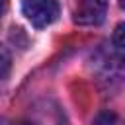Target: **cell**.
<instances>
[{
  "mask_svg": "<svg viewBox=\"0 0 125 125\" xmlns=\"http://www.w3.org/2000/svg\"><path fill=\"white\" fill-rule=\"evenodd\" d=\"M123 29H125L123 23H119V25L115 27V33H113V39H111V41H113V47H115V51H117L119 55L123 53V33H125Z\"/></svg>",
  "mask_w": 125,
  "mask_h": 125,
  "instance_id": "277c9868",
  "label": "cell"
},
{
  "mask_svg": "<svg viewBox=\"0 0 125 125\" xmlns=\"http://www.w3.org/2000/svg\"><path fill=\"white\" fill-rule=\"evenodd\" d=\"M107 14V0H82L74 10V23L100 25Z\"/></svg>",
  "mask_w": 125,
  "mask_h": 125,
  "instance_id": "7a4b0ae2",
  "label": "cell"
},
{
  "mask_svg": "<svg viewBox=\"0 0 125 125\" xmlns=\"http://www.w3.org/2000/svg\"><path fill=\"white\" fill-rule=\"evenodd\" d=\"M0 125H14V123H10L8 119H4V117H0Z\"/></svg>",
  "mask_w": 125,
  "mask_h": 125,
  "instance_id": "52a82bcc",
  "label": "cell"
},
{
  "mask_svg": "<svg viewBox=\"0 0 125 125\" xmlns=\"http://www.w3.org/2000/svg\"><path fill=\"white\" fill-rule=\"evenodd\" d=\"M21 12L31 21V25L47 27L59 18L61 6H59L57 0H23L21 2Z\"/></svg>",
  "mask_w": 125,
  "mask_h": 125,
  "instance_id": "6da1fadb",
  "label": "cell"
},
{
  "mask_svg": "<svg viewBox=\"0 0 125 125\" xmlns=\"http://www.w3.org/2000/svg\"><path fill=\"white\" fill-rule=\"evenodd\" d=\"M113 121H115V117H113L109 111H104L102 115H98L96 125H113Z\"/></svg>",
  "mask_w": 125,
  "mask_h": 125,
  "instance_id": "5b68a950",
  "label": "cell"
},
{
  "mask_svg": "<svg viewBox=\"0 0 125 125\" xmlns=\"http://www.w3.org/2000/svg\"><path fill=\"white\" fill-rule=\"evenodd\" d=\"M12 68V57H10V51L0 45V78H4Z\"/></svg>",
  "mask_w": 125,
  "mask_h": 125,
  "instance_id": "3957f363",
  "label": "cell"
},
{
  "mask_svg": "<svg viewBox=\"0 0 125 125\" xmlns=\"http://www.w3.org/2000/svg\"><path fill=\"white\" fill-rule=\"evenodd\" d=\"M6 8H8V0H0V18H2V14L6 12Z\"/></svg>",
  "mask_w": 125,
  "mask_h": 125,
  "instance_id": "8992f818",
  "label": "cell"
}]
</instances>
